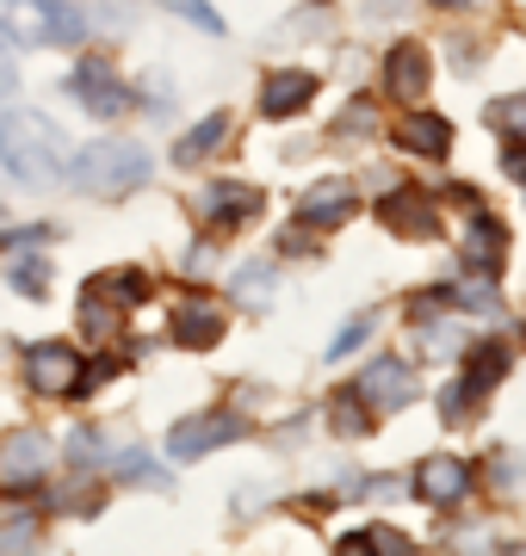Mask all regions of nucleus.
I'll list each match as a JSON object with an SVG mask.
<instances>
[{
	"label": "nucleus",
	"mask_w": 526,
	"mask_h": 556,
	"mask_svg": "<svg viewBox=\"0 0 526 556\" xmlns=\"http://www.w3.org/2000/svg\"><path fill=\"white\" fill-rule=\"evenodd\" d=\"M25 378L43 396H68V390H82V358H75V346H62V340H43L25 358Z\"/></svg>",
	"instance_id": "obj_9"
},
{
	"label": "nucleus",
	"mask_w": 526,
	"mask_h": 556,
	"mask_svg": "<svg viewBox=\"0 0 526 556\" xmlns=\"http://www.w3.org/2000/svg\"><path fill=\"white\" fill-rule=\"evenodd\" d=\"M385 80H390V93H397V100H422L427 80H434V62H427L422 43H397L390 62H385Z\"/></svg>",
	"instance_id": "obj_15"
},
{
	"label": "nucleus",
	"mask_w": 526,
	"mask_h": 556,
	"mask_svg": "<svg viewBox=\"0 0 526 556\" xmlns=\"http://www.w3.org/2000/svg\"><path fill=\"white\" fill-rule=\"evenodd\" d=\"M75 100L93 112V118H124L130 105H137V93L124 87L118 75H112V62H100V56H87L82 68H75Z\"/></svg>",
	"instance_id": "obj_6"
},
{
	"label": "nucleus",
	"mask_w": 526,
	"mask_h": 556,
	"mask_svg": "<svg viewBox=\"0 0 526 556\" xmlns=\"http://www.w3.org/2000/svg\"><path fill=\"white\" fill-rule=\"evenodd\" d=\"M378 217H385L390 236H403V241H434L440 236V204L427 199V192H415V186L390 192V199L378 204Z\"/></svg>",
	"instance_id": "obj_7"
},
{
	"label": "nucleus",
	"mask_w": 526,
	"mask_h": 556,
	"mask_svg": "<svg viewBox=\"0 0 526 556\" xmlns=\"http://www.w3.org/2000/svg\"><path fill=\"white\" fill-rule=\"evenodd\" d=\"M87 291H100V298H118V303H142V298H149V278H142V273H112V278H93Z\"/></svg>",
	"instance_id": "obj_22"
},
{
	"label": "nucleus",
	"mask_w": 526,
	"mask_h": 556,
	"mask_svg": "<svg viewBox=\"0 0 526 556\" xmlns=\"http://www.w3.org/2000/svg\"><path fill=\"white\" fill-rule=\"evenodd\" d=\"M310 100H316V75H304V68H279V75H266V87H261L266 118H291V112H304Z\"/></svg>",
	"instance_id": "obj_14"
},
{
	"label": "nucleus",
	"mask_w": 526,
	"mask_h": 556,
	"mask_svg": "<svg viewBox=\"0 0 526 556\" xmlns=\"http://www.w3.org/2000/svg\"><path fill=\"white\" fill-rule=\"evenodd\" d=\"M124 482H142V489H167V470H155V464H142V452H118V464H112Z\"/></svg>",
	"instance_id": "obj_24"
},
{
	"label": "nucleus",
	"mask_w": 526,
	"mask_h": 556,
	"mask_svg": "<svg viewBox=\"0 0 526 556\" xmlns=\"http://www.w3.org/2000/svg\"><path fill=\"white\" fill-rule=\"evenodd\" d=\"M204 266H211V248H192V254H186V278H199Z\"/></svg>",
	"instance_id": "obj_33"
},
{
	"label": "nucleus",
	"mask_w": 526,
	"mask_h": 556,
	"mask_svg": "<svg viewBox=\"0 0 526 556\" xmlns=\"http://www.w3.org/2000/svg\"><path fill=\"white\" fill-rule=\"evenodd\" d=\"M415 396H422V378L403 358H372V371L360 378V402H378V408H409Z\"/></svg>",
	"instance_id": "obj_10"
},
{
	"label": "nucleus",
	"mask_w": 526,
	"mask_h": 556,
	"mask_svg": "<svg viewBox=\"0 0 526 556\" xmlns=\"http://www.w3.org/2000/svg\"><path fill=\"white\" fill-rule=\"evenodd\" d=\"M328 408H335V415H328V420H335V433H347V439H360L365 427H372L365 415H353V408H360V396H335Z\"/></svg>",
	"instance_id": "obj_28"
},
{
	"label": "nucleus",
	"mask_w": 526,
	"mask_h": 556,
	"mask_svg": "<svg viewBox=\"0 0 526 556\" xmlns=\"http://www.w3.org/2000/svg\"><path fill=\"white\" fill-rule=\"evenodd\" d=\"M229 439H242V415L211 408V415H192L167 433V457H204V452H217V445H229Z\"/></svg>",
	"instance_id": "obj_8"
},
{
	"label": "nucleus",
	"mask_w": 526,
	"mask_h": 556,
	"mask_svg": "<svg viewBox=\"0 0 526 556\" xmlns=\"http://www.w3.org/2000/svg\"><path fill=\"white\" fill-rule=\"evenodd\" d=\"M0 38L7 43H82L87 13L75 0H0Z\"/></svg>",
	"instance_id": "obj_3"
},
{
	"label": "nucleus",
	"mask_w": 526,
	"mask_h": 556,
	"mask_svg": "<svg viewBox=\"0 0 526 556\" xmlns=\"http://www.w3.org/2000/svg\"><path fill=\"white\" fill-rule=\"evenodd\" d=\"M0 167L20 179L25 192L62 186V179H68L62 130H57V124H43L38 112H0Z\"/></svg>",
	"instance_id": "obj_1"
},
{
	"label": "nucleus",
	"mask_w": 526,
	"mask_h": 556,
	"mask_svg": "<svg viewBox=\"0 0 526 556\" xmlns=\"http://www.w3.org/2000/svg\"><path fill=\"white\" fill-rule=\"evenodd\" d=\"M174 13H180V20H192L199 31H223V20L204 7V0H174Z\"/></svg>",
	"instance_id": "obj_29"
},
{
	"label": "nucleus",
	"mask_w": 526,
	"mask_h": 556,
	"mask_svg": "<svg viewBox=\"0 0 526 556\" xmlns=\"http://www.w3.org/2000/svg\"><path fill=\"white\" fill-rule=\"evenodd\" d=\"M415 489H422V501H434V507H452V501H465L471 489V470L465 457H427L422 470H415Z\"/></svg>",
	"instance_id": "obj_13"
},
{
	"label": "nucleus",
	"mask_w": 526,
	"mask_h": 556,
	"mask_svg": "<svg viewBox=\"0 0 526 556\" xmlns=\"http://www.w3.org/2000/svg\"><path fill=\"white\" fill-rule=\"evenodd\" d=\"M50 457H57V445H50V439H43L38 427H20V433H7V439H0V482H7V489L43 482Z\"/></svg>",
	"instance_id": "obj_5"
},
{
	"label": "nucleus",
	"mask_w": 526,
	"mask_h": 556,
	"mask_svg": "<svg viewBox=\"0 0 526 556\" xmlns=\"http://www.w3.org/2000/svg\"><path fill=\"white\" fill-rule=\"evenodd\" d=\"M112 445H105V433L100 427H75V433H68V464H75V470H105V464H112Z\"/></svg>",
	"instance_id": "obj_21"
},
{
	"label": "nucleus",
	"mask_w": 526,
	"mask_h": 556,
	"mask_svg": "<svg viewBox=\"0 0 526 556\" xmlns=\"http://www.w3.org/2000/svg\"><path fill=\"white\" fill-rule=\"evenodd\" d=\"M489 124H496V130H508V137H526V93L496 100V105H489Z\"/></svg>",
	"instance_id": "obj_26"
},
{
	"label": "nucleus",
	"mask_w": 526,
	"mask_h": 556,
	"mask_svg": "<svg viewBox=\"0 0 526 556\" xmlns=\"http://www.w3.org/2000/svg\"><path fill=\"white\" fill-rule=\"evenodd\" d=\"M174 340H180V346H217L223 340V309L217 303H204V298H186L180 309H174Z\"/></svg>",
	"instance_id": "obj_16"
},
{
	"label": "nucleus",
	"mask_w": 526,
	"mask_h": 556,
	"mask_svg": "<svg viewBox=\"0 0 526 556\" xmlns=\"http://www.w3.org/2000/svg\"><path fill=\"white\" fill-rule=\"evenodd\" d=\"M13 285H20L25 298H43V291H50V266H43L38 254H25V260H13Z\"/></svg>",
	"instance_id": "obj_25"
},
{
	"label": "nucleus",
	"mask_w": 526,
	"mask_h": 556,
	"mask_svg": "<svg viewBox=\"0 0 526 556\" xmlns=\"http://www.w3.org/2000/svg\"><path fill=\"white\" fill-rule=\"evenodd\" d=\"M390 137L403 142V149H415V155H446L452 149V124L440 112H409V118H397Z\"/></svg>",
	"instance_id": "obj_17"
},
{
	"label": "nucleus",
	"mask_w": 526,
	"mask_h": 556,
	"mask_svg": "<svg viewBox=\"0 0 526 556\" xmlns=\"http://www.w3.org/2000/svg\"><path fill=\"white\" fill-rule=\"evenodd\" d=\"M273 291H279V266H273V260H254L248 273H236V298H242L248 309H266Z\"/></svg>",
	"instance_id": "obj_20"
},
{
	"label": "nucleus",
	"mask_w": 526,
	"mask_h": 556,
	"mask_svg": "<svg viewBox=\"0 0 526 556\" xmlns=\"http://www.w3.org/2000/svg\"><path fill=\"white\" fill-rule=\"evenodd\" d=\"M13 87H20V68H13V50L0 43V112L13 105Z\"/></svg>",
	"instance_id": "obj_31"
},
{
	"label": "nucleus",
	"mask_w": 526,
	"mask_h": 556,
	"mask_svg": "<svg viewBox=\"0 0 526 556\" xmlns=\"http://www.w3.org/2000/svg\"><path fill=\"white\" fill-rule=\"evenodd\" d=\"M502 371H508V353H502V346H471L465 378H459V383H452V390L440 396L446 420H465L471 408H477V396H489V390L502 383Z\"/></svg>",
	"instance_id": "obj_4"
},
{
	"label": "nucleus",
	"mask_w": 526,
	"mask_h": 556,
	"mask_svg": "<svg viewBox=\"0 0 526 556\" xmlns=\"http://www.w3.org/2000/svg\"><path fill=\"white\" fill-rule=\"evenodd\" d=\"M298 217H304L310 229H341V223L353 217V186H347V179H316L304 192V204H298Z\"/></svg>",
	"instance_id": "obj_12"
},
{
	"label": "nucleus",
	"mask_w": 526,
	"mask_h": 556,
	"mask_svg": "<svg viewBox=\"0 0 526 556\" xmlns=\"http://www.w3.org/2000/svg\"><path fill=\"white\" fill-rule=\"evenodd\" d=\"M223 137H229V112H211V118H204L199 130H186V137L174 142V161H180V167H192V161H204Z\"/></svg>",
	"instance_id": "obj_19"
},
{
	"label": "nucleus",
	"mask_w": 526,
	"mask_h": 556,
	"mask_svg": "<svg viewBox=\"0 0 526 556\" xmlns=\"http://www.w3.org/2000/svg\"><path fill=\"white\" fill-rule=\"evenodd\" d=\"M204 223L211 229H242V223H254V211H261V192L254 186H236V179H223V186H211L199 199Z\"/></svg>",
	"instance_id": "obj_11"
},
{
	"label": "nucleus",
	"mask_w": 526,
	"mask_h": 556,
	"mask_svg": "<svg viewBox=\"0 0 526 556\" xmlns=\"http://www.w3.org/2000/svg\"><path fill=\"white\" fill-rule=\"evenodd\" d=\"M508 174H514V179H526V137H514V142H508Z\"/></svg>",
	"instance_id": "obj_32"
},
{
	"label": "nucleus",
	"mask_w": 526,
	"mask_h": 556,
	"mask_svg": "<svg viewBox=\"0 0 526 556\" xmlns=\"http://www.w3.org/2000/svg\"><path fill=\"white\" fill-rule=\"evenodd\" d=\"M502 248H508L502 223L477 217V223H471V236H465V266L477 278H496V273H502Z\"/></svg>",
	"instance_id": "obj_18"
},
{
	"label": "nucleus",
	"mask_w": 526,
	"mask_h": 556,
	"mask_svg": "<svg viewBox=\"0 0 526 556\" xmlns=\"http://www.w3.org/2000/svg\"><path fill=\"white\" fill-rule=\"evenodd\" d=\"M149 149L130 137H100V142H87L82 155L68 161V179L82 186V192H93V199H130L142 179H149Z\"/></svg>",
	"instance_id": "obj_2"
},
{
	"label": "nucleus",
	"mask_w": 526,
	"mask_h": 556,
	"mask_svg": "<svg viewBox=\"0 0 526 556\" xmlns=\"http://www.w3.org/2000/svg\"><path fill=\"white\" fill-rule=\"evenodd\" d=\"M372 328H378V316H372V309H365V316H353V321L341 328V334H335V346H328V358H347L353 346H365V334H372Z\"/></svg>",
	"instance_id": "obj_27"
},
{
	"label": "nucleus",
	"mask_w": 526,
	"mask_h": 556,
	"mask_svg": "<svg viewBox=\"0 0 526 556\" xmlns=\"http://www.w3.org/2000/svg\"><path fill=\"white\" fill-rule=\"evenodd\" d=\"M372 124H378V118H372V105H365V100H353V105H347V118L335 124V130H341V137H365Z\"/></svg>",
	"instance_id": "obj_30"
},
{
	"label": "nucleus",
	"mask_w": 526,
	"mask_h": 556,
	"mask_svg": "<svg viewBox=\"0 0 526 556\" xmlns=\"http://www.w3.org/2000/svg\"><path fill=\"white\" fill-rule=\"evenodd\" d=\"M82 328H87V334H100V340H112V334H118V309H112L100 291H87V298H82Z\"/></svg>",
	"instance_id": "obj_23"
}]
</instances>
